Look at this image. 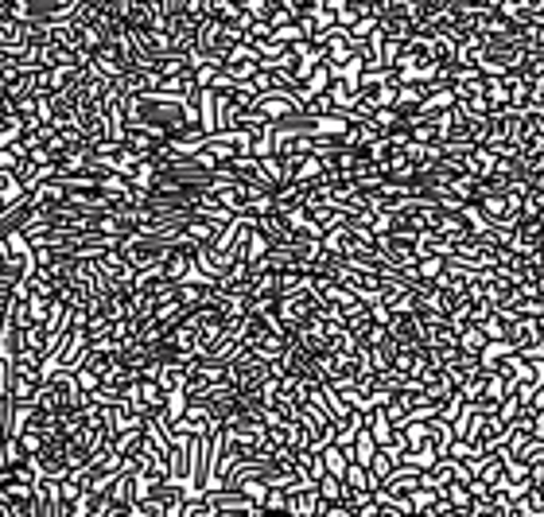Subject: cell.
I'll list each match as a JSON object with an SVG mask.
<instances>
[{"label": "cell", "mask_w": 544, "mask_h": 517, "mask_svg": "<svg viewBox=\"0 0 544 517\" xmlns=\"http://www.w3.org/2000/svg\"><path fill=\"white\" fill-rule=\"evenodd\" d=\"M315 506H319L315 483L284 486V513H288V517H315Z\"/></svg>", "instance_id": "6da1fadb"}, {"label": "cell", "mask_w": 544, "mask_h": 517, "mask_svg": "<svg viewBox=\"0 0 544 517\" xmlns=\"http://www.w3.org/2000/svg\"><path fill=\"white\" fill-rule=\"evenodd\" d=\"M187 373H191V362H183V358H171V362H163V366H160L156 381L163 385V393H175V390H183Z\"/></svg>", "instance_id": "7a4b0ae2"}, {"label": "cell", "mask_w": 544, "mask_h": 517, "mask_svg": "<svg viewBox=\"0 0 544 517\" xmlns=\"http://www.w3.org/2000/svg\"><path fill=\"white\" fill-rule=\"evenodd\" d=\"M55 168H47V163H35V160H23L16 168V183L23 187V191H35L43 180H51Z\"/></svg>", "instance_id": "3957f363"}, {"label": "cell", "mask_w": 544, "mask_h": 517, "mask_svg": "<svg viewBox=\"0 0 544 517\" xmlns=\"http://www.w3.org/2000/svg\"><path fill=\"white\" fill-rule=\"evenodd\" d=\"M440 502H447L455 513H463L467 517V510L475 506V498H470V490H467V483H443L440 486Z\"/></svg>", "instance_id": "277c9868"}, {"label": "cell", "mask_w": 544, "mask_h": 517, "mask_svg": "<svg viewBox=\"0 0 544 517\" xmlns=\"http://www.w3.org/2000/svg\"><path fill=\"white\" fill-rule=\"evenodd\" d=\"M23 350H31V355H51V331H47V323H28L23 327Z\"/></svg>", "instance_id": "5b68a950"}, {"label": "cell", "mask_w": 544, "mask_h": 517, "mask_svg": "<svg viewBox=\"0 0 544 517\" xmlns=\"http://www.w3.org/2000/svg\"><path fill=\"white\" fill-rule=\"evenodd\" d=\"M443 257H435V253H420L417 261H412V276L420 280V285H435V276L443 273Z\"/></svg>", "instance_id": "8992f818"}, {"label": "cell", "mask_w": 544, "mask_h": 517, "mask_svg": "<svg viewBox=\"0 0 544 517\" xmlns=\"http://www.w3.org/2000/svg\"><path fill=\"white\" fill-rule=\"evenodd\" d=\"M455 343L463 346L467 355H475V358H478L482 350H487V335H482L478 327H459V338H455Z\"/></svg>", "instance_id": "52a82bcc"}, {"label": "cell", "mask_w": 544, "mask_h": 517, "mask_svg": "<svg viewBox=\"0 0 544 517\" xmlns=\"http://www.w3.org/2000/svg\"><path fill=\"white\" fill-rule=\"evenodd\" d=\"M373 31H377V16H362L350 28V39H365V35H373Z\"/></svg>", "instance_id": "ba28073f"}, {"label": "cell", "mask_w": 544, "mask_h": 517, "mask_svg": "<svg viewBox=\"0 0 544 517\" xmlns=\"http://www.w3.org/2000/svg\"><path fill=\"white\" fill-rule=\"evenodd\" d=\"M20 128H23V125H0V152L16 148V140H20Z\"/></svg>", "instance_id": "9c48e42d"}]
</instances>
